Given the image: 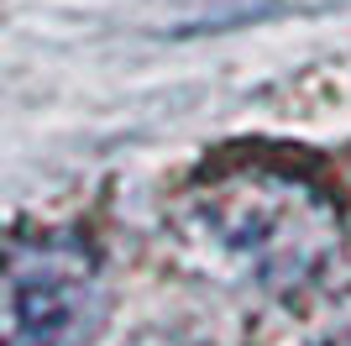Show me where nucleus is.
<instances>
[{"label":"nucleus","mask_w":351,"mask_h":346,"mask_svg":"<svg viewBox=\"0 0 351 346\" xmlns=\"http://www.w3.org/2000/svg\"><path fill=\"white\" fill-rule=\"evenodd\" d=\"M105 299V268L84 231H32L0 246V346H89Z\"/></svg>","instance_id":"nucleus-2"},{"label":"nucleus","mask_w":351,"mask_h":346,"mask_svg":"<svg viewBox=\"0 0 351 346\" xmlns=\"http://www.w3.org/2000/svg\"><path fill=\"white\" fill-rule=\"evenodd\" d=\"M194 257L267 294H299L341 252V205L315 173L241 158L199 173L173 216Z\"/></svg>","instance_id":"nucleus-1"}]
</instances>
